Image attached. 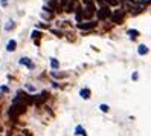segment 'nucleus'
<instances>
[{"label":"nucleus","instance_id":"f257e3e1","mask_svg":"<svg viewBox=\"0 0 151 136\" xmlns=\"http://www.w3.org/2000/svg\"><path fill=\"white\" fill-rule=\"evenodd\" d=\"M24 110H26V106H24L23 103H19V101L15 99L14 104H12V107L9 109V116H11V118H17L19 115H22Z\"/></svg>","mask_w":151,"mask_h":136},{"label":"nucleus","instance_id":"f03ea898","mask_svg":"<svg viewBox=\"0 0 151 136\" xmlns=\"http://www.w3.org/2000/svg\"><path fill=\"white\" fill-rule=\"evenodd\" d=\"M109 15H110V9H109L107 6H105V8H101V9L98 11V19H99V20H104V19H107Z\"/></svg>","mask_w":151,"mask_h":136},{"label":"nucleus","instance_id":"7ed1b4c3","mask_svg":"<svg viewBox=\"0 0 151 136\" xmlns=\"http://www.w3.org/2000/svg\"><path fill=\"white\" fill-rule=\"evenodd\" d=\"M95 26H96V23L95 22H87V23H78V28L79 29H93L95 28Z\"/></svg>","mask_w":151,"mask_h":136},{"label":"nucleus","instance_id":"20e7f679","mask_svg":"<svg viewBox=\"0 0 151 136\" xmlns=\"http://www.w3.org/2000/svg\"><path fill=\"white\" fill-rule=\"evenodd\" d=\"M15 48H17V41L15 40H9V41H8V44H6V51L8 52H14Z\"/></svg>","mask_w":151,"mask_h":136},{"label":"nucleus","instance_id":"39448f33","mask_svg":"<svg viewBox=\"0 0 151 136\" xmlns=\"http://www.w3.org/2000/svg\"><path fill=\"white\" fill-rule=\"evenodd\" d=\"M40 38H41V32L40 31H34L32 32V40L35 41V44H40Z\"/></svg>","mask_w":151,"mask_h":136},{"label":"nucleus","instance_id":"423d86ee","mask_svg":"<svg viewBox=\"0 0 151 136\" xmlns=\"http://www.w3.org/2000/svg\"><path fill=\"white\" fill-rule=\"evenodd\" d=\"M20 64H22V66L24 64V66H28V67H31V69L34 67V64L31 63V60H29L28 57H24V58H20Z\"/></svg>","mask_w":151,"mask_h":136},{"label":"nucleus","instance_id":"0eeeda50","mask_svg":"<svg viewBox=\"0 0 151 136\" xmlns=\"http://www.w3.org/2000/svg\"><path fill=\"white\" fill-rule=\"evenodd\" d=\"M122 17H124V14H122L121 11H116V12L113 14V22H114V23H119V22L122 20Z\"/></svg>","mask_w":151,"mask_h":136},{"label":"nucleus","instance_id":"6e6552de","mask_svg":"<svg viewBox=\"0 0 151 136\" xmlns=\"http://www.w3.org/2000/svg\"><path fill=\"white\" fill-rule=\"evenodd\" d=\"M137 54L139 55H145V54H148V48L145 46V44H140V46L137 48Z\"/></svg>","mask_w":151,"mask_h":136},{"label":"nucleus","instance_id":"1a4fd4ad","mask_svg":"<svg viewBox=\"0 0 151 136\" xmlns=\"http://www.w3.org/2000/svg\"><path fill=\"white\" fill-rule=\"evenodd\" d=\"M79 95H81V98H84V99H88V98H90V90H88V89H83L81 92H79Z\"/></svg>","mask_w":151,"mask_h":136},{"label":"nucleus","instance_id":"9d476101","mask_svg":"<svg viewBox=\"0 0 151 136\" xmlns=\"http://www.w3.org/2000/svg\"><path fill=\"white\" fill-rule=\"evenodd\" d=\"M75 135H79V136H86V130L83 129L81 125H76V129H75Z\"/></svg>","mask_w":151,"mask_h":136},{"label":"nucleus","instance_id":"9b49d317","mask_svg":"<svg viewBox=\"0 0 151 136\" xmlns=\"http://www.w3.org/2000/svg\"><path fill=\"white\" fill-rule=\"evenodd\" d=\"M128 35H130V38H136L137 35H139V32H137L136 29H130V31H128Z\"/></svg>","mask_w":151,"mask_h":136},{"label":"nucleus","instance_id":"f8f14e48","mask_svg":"<svg viewBox=\"0 0 151 136\" xmlns=\"http://www.w3.org/2000/svg\"><path fill=\"white\" fill-rule=\"evenodd\" d=\"M50 66H52V69H57L60 64H58V61L55 58H50Z\"/></svg>","mask_w":151,"mask_h":136},{"label":"nucleus","instance_id":"ddd939ff","mask_svg":"<svg viewBox=\"0 0 151 136\" xmlns=\"http://www.w3.org/2000/svg\"><path fill=\"white\" fill-rule=\"evenodd\" d=\"M14 28H15L14 22H8V25H6V31H11V29H14Z\"/></svg>","mask_w":151,"mask_h":136},{"label":"nucleus","instance_id":"4468645a","mask_svg":"<svg viewBox=\"0 0 151 136\" xmlns=\"http://www.w3.org/2000/svg\"><path fill=\"white\" fill-rule=\"evenodd\" d=\"M101 110L102 112H109V106L107 104H101Z\"/></svg>","mask_w":151,"mask_h":136},{"label":"nucleus","instance_id":"2eb2a0df","mask_svg":"<svg viewBox=\"0 0 151 136\" xmlns=\"http://www.w3.org/2000/svg\"><path fill=\"white\" fill-rule=\"evenodd\" d=\"M110 5H118V0H107Z\"/></svg>","mask_w":151,"mask_h":136},{"label":"nucleus","instance_id":"dca6fc26","mask_svg":"<svg viewBox=\"0 0 151 136\" xmlns=\"http://www.w3.org/2000/svg\"><path fill=\"white\" fill-rule=\"evenodd\" d=\"M84 2H86V3H90V2H92V0H84Z\"/></svg>","mask_w":151,"mask_h":136},{"label":"nucleus","instance_id":"f3484780","mask_svg":"<svg viewBox=\"0 0 151 136\" xmlns=\"http://www.w3.org/2000/svg\"><path fill=\"white\" fill-rule=\"evenodd\" d=\"M2 3H3V5H6V0H2Z\"/></svg>","mask_w":151,"mask_h":136}]
</instances>
